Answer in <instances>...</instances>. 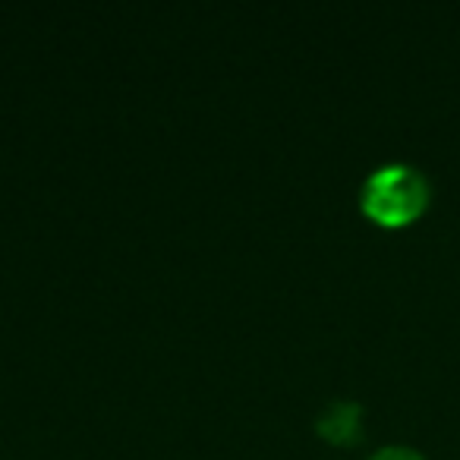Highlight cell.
I'll return each instance as SVG.
<instances>
[{
	"label": "cell",
	"instance_id": "1",
	"mask_svg": "<svg viewBox=\"0 0 460 460\" xmlns=\"http://www.w3.org/2000/svg\"><path fill=\"white\" fill-rule=\"evenodd\" d=\"M363 211L382 227H403L416 221L429 205V183L416 167L388 164L369 173L363 186Z\"/></svg>",
	"mask_w": 460,
	"mask_h": 460
},
{
	"label": "cell",
	"instance_id": "2",
	"mask_svg": "<svg viewBox=\"0 0 460 460\" xmlns=\"http://www.w3.org/2000/svg\"><path fill=\"white\" fill-rule=\"evenodd\" d=\"M372 460H422V454H416L413 447H382L378 454H372Z\"/></svg>",
	"mask_w": 460,
	"mask_h": 460
}]
</instances>
